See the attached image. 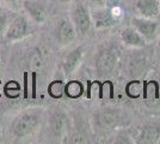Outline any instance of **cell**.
Returning <instances> with one entry per match:
<instances>
[{"label": "cell", "instance_id": "1", "mask_svg": "<svg viewBox=\"0 0 160 144\" xmlns=\"http://www.w3.org/2000/svg\"><path fill=\"white\" fill-rule=\"evenodd\" d=\"M42 113L38 109H28L22 112L11 124V133L16 139L29 137L40 129Z\"/></svg>", "mask_w": 160, "mask_h": 144}, {"label": "cell", "instance_id": "2", "mask_svg": "<svg viewBox=\"0 0 160 144\" xmlns=\"http://www.w3.org/2000/svg\"><path fill=\"white\" fill-rule=\"evenodd\" d=\"M71 4L69 18L77 30L78 36H85L93 27L90 7L82 0H73Z\"/></svg>", "mask_w": 160, "mask_h": 144}, {"label": "cell", "instance_id": "3", "mask_svg": "<svg viewBox=\"0 0 160 144\" xmlns=\"http://www.w3.org/2000/svg\"><path fill=\"white\" fill-rule=\"evenodd\" d=\"M129 123V117L118 109H103L93 115L94 126L99 131H112Z\"/></svg>", "mask_w": 160, "mask_h": 144}, {"label": "cell", "instance_id": "4", "mask_svg": "<svg viewBox=\"0 0 160 144\" xmlns=\"http://www.w3.org/2000/svg\"><path fill=\"white\" fill-rule=\"evenodd\" d=\"M31 34H32V28L29 19L25 16L17 13L11 21L10 25L7 27L6 31L4 34V39L8 43H12V42L20 41Z\"/></svg>", "mask_w": 160, "mask_h": 144}, {"label": "cell", "instance_id": "5", "mask_svg": "<svg viewBox=\"0 0 160 144\" xmlns=\"http://www.w3.org/2000/svg\"><path fill=\"white\" fill-rule=\"evenodd\" d=\"M120 60V52L115 47H104L96 58V71L99 76H109L116 69Z\"/></svg>", "mask_w": 160, "mask_h": 144}, {"label": "cell", "instance_id": "6", "mask_svg": "<svg viewBox=\"0 0 160 144\" xmlns=\"http://www.w3.org/2000/svg\"><path fill=\"white\" fill-rule=\"evenodd\" d=\"M91 11V18H92V25L96 30H104L116 25L120 21V14L117 12L105 6H97L90 8Z\"/></svg>", "mask_w": 160, "mask_h": 144}, {"label": "cell", "instance_id": "7", "mask_svg": "<svg viewBox=\"0 0 160 144\" xmlns=\"http://www.w3.org/2000/svg\"><path fill=\"white\" fill-rule=\"evenodd\" d=\"M53 36L60 46L66 47L73 43L77 39V30L69 17H61L55 22L53 27Z\"/></svg>", "mask_w": 160, "mask_h": 144}, {"label": "cell", "instance_id": "8", "mask_svg": "<svg viewBox=\"0 0 160 144\" xmlns=\"http://www.w3.org/2000/svg\"><path fill=\"white\" fill-rule=\"evenodd\" d=\"M130 25L135 28L147 42L157 40L160 34V24L157 19L134 16L130 19Z\"/></svg>", "mask_w": 160, "mask_h": 144}, {"label": "cell", "instance_id": "9", "mask_svg": "<svg viewBox=\"0 0 160 144\" xmlns=\"http://www.w3.org/2000/svg\"><path fill=\"white\" fill-rule=\"evenodd\" d=\"M71 130V119L66 112L55 110L49 118V131L50 135L56 139L67 137Z\"/></svg>", "mask_w": 160, "mask_h": 144}, {"label": "cell", "instance_id": "10", "mask_svg": "<svg viewBox=\"0 0 160 144\" xmlns=\"http://www.w3.org/2000/svg\"><path fill=\"white\" fill-rule=\"evenodd\" d=\"M135 16L158 19L160 17V0H135Z\"/></svg>", "mask_w": 160, "mask_h": 144}, {"label": "cell", "instance_id": "11", "mask_svg": "<svg viewBox=\"0 0 160 144\" xmlns=\"http://www.w3.org/2000/svg\"><path fill=\"white\" fill-rule=\"evenodd\" d=\"M23 8L27 12L28 17H30V19L35 22L36 24H42L47 21V7L38 0H24Z\"/></svg>", "mask_w": 160, "mask_h": 144}, {"label": "cell", "instance_id": "12", "mask_svg": "<svg viewBox=\"0 0 160 144\" xmlns=\"http://www.w3.org/2000/svg\"><path fill=\"white\" fill-rule=\"evenodd\" d=\"M84 56H85V47L84 46L75 47L65 56V59L62 61V70H63L66 77L71 76L79 67Z\"/></svg>", "mask_w": 160, "mask_h": 144}, {"label": "cell", "instance_id": "13", "mask_svg": "<svg viewBox=\"0 0 160 144\" xmlns=\"http://www.w3.org/2000/svg\"><path fill=\"white\" fill-rule=\"evenodd\" d=\"M160 142V124L149 123L146 124L140 130L136 143L140 144H157Z\"/></svg>", "mask_w": 160, "mask_h": 144}, {"label": "cell", "instance_id": "14", "mask_svg": "<svg viewBox=\"0 0 160 144\" xmlns=\"http://www.w3.org/2000/svg\"><path fill=\"white\" fill-rule=\"evenodd\" d=\"M121 41L124 46L130 48H145L147 41L134 27L129 25L121 31Z\"/></svg>", "mask_w": 160, "mask_h": 144}, {"label": "cell", "instance_id": "15", "mask_svg": "<svg viewBox=\"0 0 160 144\" xmlns=\"http://www.w3.org/2000/svg\"><path fill=\"white\" fill-rule=\"evenodd\" d=\"M16 14L17 13L13 12L12 10H10L7 7L0 6V35L4 36L7 27L10 25V23L14 18Z\"/></svg>", "mask_w": 160, "mask_h": 144}, {"label": "cell", "instance_id": "16", "mask_svg": "<svg viewBox=\"0 0 160 144\" xmlns=\"http://www.w3.org/2000/svg\"><path fill=\"white\" fill-rule=\"evenodd\" d=\"M84 91V87L82 84L78 81H72V82L67 83L65 85V93L67 96H69L71 99H77L79 97Z\"/></svg>", "mask_w": 160, "mask_h": 144}, {"label": "cell", "instance_id": "17", "mask_svg": "<svg viewBox=\"0 0 160 144\" xmlns=\"http://www.w3.org/2000/svg\"><path fill=\"white\" fill-rule=\"evenodd\" d=\"M63 84L61 82H54L49 85V94L53 97H60L63 91Z\"/></svg>", "mask_w": 160, "mask_h": 144}, {"label": "cell", "instance_id": "18", "mask_svg": "<svg viewBox=\"0 0 160 144\" xmlns=\"http://www.w3.org/2000/svg\"><path fill=\"white\" fill-rule=\"evenodd\" d=\"M130 137L128 136L127 133H122V135H118L116 137V141L115 143H132V141H129Z\"/></svg>", "mask_w": 160, "mask_h": 144}, {"label": "cell", "instance_id": "19", "mask_svg": "<svg viewBox=\"0 0 160 144\" xmlns=\"http://www.w3.org/2000/svg\"><path fill=\"white\" fill-rule=\"evenodd\" d=\"M88 4H91L93 7L97 6H105L107 5V0H86Z\"/></svg>", "mask_w": 160, "mask_h": 144}, {"label": "cell", "instance_id": "20", "mask_svg": "<svg viewBox=\"0 0 160 144\" xmlns=\"http://www.w3.org/2000/svg\"><path fill=\"white\" fill-rule=\"evenodd\" d=\"M2 4H5L6 6H16L17 5V0H0Z\"/></svg>", "mask_w": 160, "mask_h": 144}, {"label": "cell", "instance_id": "21", "mask_svg": "<svg viewBox=\"0 0 160 144\" xmlns=\"http://www.w3.org/2000/svg\"><path fill=\"white\" fill-rule=\"evenodd\" d=\"M54 3L56 4H61V5H65V4H71L73 0H53Z\"/></svg>", "mask_w": 160, "mask_h": 144}, {"label": "cell", "instance_id": "22", "mask_svg": "<svg viewBox=\"0 0 160 144\" xmlns=\"http://www.w3.org/2000/svg\"><path fill=\"white\" fill-rule=\"evenodd\" d=\"M158 51H159V53H160V34H159V36H158Z\"/></svg>", "mask_w": 160, "mask_h": 144}, {"label": "cell", "instance_id": "23", "mask_svg": "<svg viewBox=\"0 0 160 144\" xmlns=\"http://www.w3.org/2000/svg\"><path fill=\"white\" fill-rule=\"evenodd\" d=\"M0 95H1V83H0Z\"/></svg>", "mask_w": 160, "mask_h": 144}]
</instances>
